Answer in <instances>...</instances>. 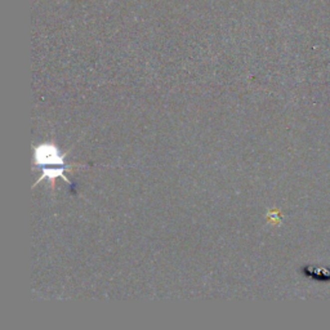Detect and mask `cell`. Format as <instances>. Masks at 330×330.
<instances>
[{"instance_id": "obj_2", "label": "cell", "mask_w": 330, "mask_h": 330, "mask_svg": "<svg viewBox=\"0 0 330 330\" xmlns=\"http://www.w3.org/2000/svg\"><path fill=\"white\" fill-rule=\"evenodd\" d=\"M63 171H65V168H58V169H44L43 175H41L40 179H39V181H37L36 183H39V182H40L41 179H44V178H49L50 182H52V184H54V179H56L57 177H62L66 182H69V183H70L69 179H67V178H66L65 175H63Z\"/></svg>"}, {"instance_id": "obj_1", "label": "cell", "mask_w": 330, "mask_h": 330, "mask_svg": "<svg viewBox=\"0 0 330 330\" xmlns=\"http://www.w3.org/2000/svg\"><path fill=\"white\" fill-rule=\"evenodd\" d=\"M63 158L53 144H43L35 147V164L36 165H63Z\"/></svg>"}]
</instances>
